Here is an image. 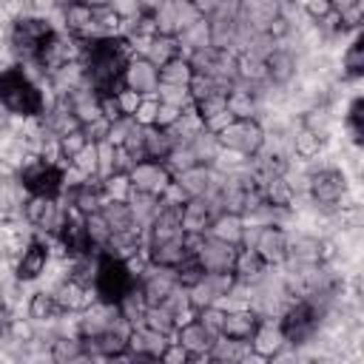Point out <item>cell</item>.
<instances>
[{"label":"cell","instance_id":"obj_1","mask_svg":"<svg viewBox=\"0 0 364 364\" xmlns=\"http://www.w3.org/2000/svg\"><path fill=\"white\" fill-rule=\"evenodd\" d=\"M134 57L128 40L119 37H102V40H82V68L85 80L97 94H117L122 88V74L128 60Z\"/></svg>","mask_w":364,"mask_h":364},{"label":"cell","instance_id":"obj_2","mask_svg":"<svg viewBox=\"0 0 364 364\" xmlns=\"http://www.w3.org/2000/svg\"><path fill=\"white\" fill-rule=\"evenodd\" d=\"M51 94H46V85L23 65L9 63L0 68V108L14 119H37L43 117Z\"/></svg>","mask_w":364,"mask_h":364},{"label":"cell","instance_id":"obj_3","mask_svg":"<svg viewBox=\"0 0 364 364\" xmlns=\"http://www.w3.org/2000/svg\"><path fill=\"white\" fill-rule=\"evenodd\" d=\"M57 31V26L51 23V17L43 14H20L9 23V34H6V48L14 57V63H23L31 74L40 63V54L46 48V43L51 40V34Z\"/></svg>","mask_w":364,"mask_h":364},{"label":"cell","instance_id":"obj_4","mask_svg":"<svg viewBox=\"0 0 364 364\" xmlns=\"http://www.w3.org/2000/svg\"><path fill=\"white\" fill-rule=\"evenodd\" d=\"M91 287H94V296L100 301L119 304L136 287V276L131 273L125 259H119V256H114L108 250H97V264H94Z\"/></svg>","mask_w":364,"mask_h":364},{"label":"cell","instance_id":"obj_5","mask_svg":"<svg viewBox=\"0 0 364 364\" xmlns=\"http://www.w3.org/2000/svg\"><path fill=\"white\" fill-rule=\"evenodd\" d=\"M321 316H324V301L318 304V299L310 293H304L301 299L293 296L287 307L279 313V330L287 344H304L316 336Z\"/></svg>","mask_w":364,"mask_h":364},{"label":"cell","instance_id":"obj_6","mask_svg":"<svg viewBox=\"0 0 364 364\" xmlns=\"http://www.w3.org/2000/svg\"><path fill=\"white\" fill-rule=\"evenodd\" d=\"M65 165L68 162H48L40 156H28L17 168V179L28 196L60 199L65 193Z\"/></svg>","mask_w":364,"mask_h":364},{"label":"cell","instance_id":"obj_7","mask_svg":"<svg viewBox=\"0 0 364 364\" xmlns=\"http://www.w3.org/2000/svg\"><path fill=\"white\" fill-rule=\"evenodd\" d=\"M216 139H219L222 151L236 154L242 159H253L264 148L267 134H264V128H262V122L256 117H245V119L233 117L225 128L216 131Z\"/></svg>","mask_w":364,"mask_h":364},{"label":"cell","instance_id":"obj_8","mask_svg":"<svg viewBox=\"0 0 364 364\" xmlns=\"http://www.w3.org/2000/svg\"><path fill=\"white\" fill-rule=\"evenodd\" d=\"M51 259H54V239L51 236L31 233L28 242L23 245V250L11 262L14 282L31 284V282L43 279V273H48V267H51Z\"/></svg>","mask_w":364,"mask_h":364},{"label":"cell","instance_id":"obj_9","mask_svg":"<svg viewBox=\"0 0 364 364\" xmlns=\"http://www.w3.org/2000/svg\"><path fill=\"white\" fill-rule=\"evenodd\" d=\"M304 188L310 193V199L327 210H336V208H347L344 199H347V176L338 171V168H318V171H310L304 176Z\"/></svg>","mask_w":364,"mask_h":364},{"label":"cell","instance_id":"obj_10","mask_svg":"<svg viewBox=\"0 0 364 364\" xmlns=\"http://www.w3.org/2000/svg\"><path fill=\"white\" fill-rule=\"evenodd\" d=\"M65 210L68 205H63V196L60 199H46V196H28L23 202V222L40 233V236H54L57 228L63 225L65 219Z\"/></svg>","mask_w":364,"mask_h":364},{"label":"cell","instance_id":"obj_11","mask_svg":"<svg viewBox=\"0 0 364 364\" xmlns=\"http://www.w3.org/2000/svg\"><path fill=\"white\" fill-rule=\"evenodd\" d=\"M128 179L134 191L148 196H162L165 188L173 182V173L162 159H139L128 168Z\"/></svg>","mask_w":364,"mask_h":364},{"label":"cell","instance_id":"obj_12","mask_svg":"<svg viewBox=\"0 0 364 364\" xmlns=\"http://www.w3.org/2000/svg\"><path fill=\"white\" fill-rule=\"evenodd\" d=\"M287 245H290V236L282 225H256V233H253V242L250 247L262 256V262L267 267H279L284 264L287 259Z\"/></svg>","mask_w":364,"mask_h":364},{"label":"cell","instance_id":"obj_13","mask_svg":"<svg viewBox=\"0 0 364 364\" xmlns=\"http://www.w3.org/2000/svg\"><path fill=\"white\" fill-rule=\"evenodd\" d=\"M179 284L176 270L173 267H162V264H148L139 276H136V290L142 293V299L148 304H159L165 301V296Z\"/></svg>","mask_w":364,"mask_h":364},{"label":"cell","instance_id":"obj_14","mask_svg":"<svg viewBox=\"0 0 364 364\" xmlns=\"http://www.w3.org/2000/svg\"><path fill=\"white\" fill-rule=\"evenodd\" d=\"M48 290L54 293V299H57V304H60V310H63L65 316L82 313V310L97 299L91 284H82V282H77V279H71V276L57 279V284L48 287Z\"/></svg>","mask_w":364,"mask_h":364},{"label":"cell","instance_id":"obj_15","mask_svg":"<svg viewBox=\"0 0 364 364\" xmlns=\"http://www.w3.org/2000/svg\"><path fill=\"white\" fill-rule=\"evenodd\" d=\"M219 176L222 171H216L213 165H205V162H196L179 173H173V182L188 193V196H210L219 185Z\"/></svg>","mask_w":364,"mask_h":364},{"label":"cell","instance_id":"obj_16","mask_svg":"<svg viewBox=\"0 0 364 364\" xmlns=\"http://www.w3.org/2000/svg\"><path fill=\"white\" fill-rule=\"evenodd\" d=\"M219 213V205L213 202V196H188V202L182 205L179 210V219H182V230L185 233H208L213 216Z\"/></svg>","mask_w":364,"mask_h":364},{"label":"cell","instance_id":"obj_17","mask_svg":"<svg viewBox=\"0 0 364 364\" xmlns=\"http://www.w3.org/2000/svg\"><path fill=\"white\" fill-rule=\"evenodd\" d=\"M213 333L193 316L188 321H182L176 330H173V341H179L188 353H191V361H208V350L213 344Z\"/></svg>","mask_w":364,"mask_h":364},{"label":"cell","instance_id":"obj_18","mask_svg":"<svg viewBox=\"0 0 364 364\" xmlns=\"http://www.w3.org/2000/svg\"><path fill=\"white\" fill-rule=\"evenodd\" d=\"M247 347H250V355H256V358H264V361L279 358L282 350L287 347V341H284V336L279 330V321H270L267 316H262L259 327L247 338Z\"/></svg>","mask_w":364,"mask_h":364},{"label":"cell","instance_id":"obj_19","mask_svg":"<svg viewBox=\"0 0 364 364\" xmlns=\"http://www.w3.org/2000/svg\"><path fill=\"white\" fill-rule=\"evenodd\" d=\"M122 85L131 88V91H136L139 97H151V94H156V85H159V68L151 60L134 54L128 60V65H125Z\"/></svg>","mask_w":364,"mask_h":364},{"label":"cell","instance_id":"obj_20","mask_svg":"<svg viewBox=\"0 0 364 364\" xmlns=\"http://www.w3.org/2000/svg\"><path fill=\"white\" fill-rule=\"evenodd\" d=\"M262 316L250 307V304H239V307H225V324H222V336L236 338V341H247L253 336V330L259 327Z\"/></svg>","mask_w":364,"mask_h":364},{"label":"cell","instance_id":"obj_21","mask_svg":"<svg viewBox=\"0 0 364 364\" xmlns=\"http://www.w3.org/2000/svg\"><path fill=\"white\" fill-rule=\"evenodd\" d=\"M267 270H270V267L262 262V256H259L253 247H242V245H239L236 259H233V276H236V282H239L242 287L259 284V282L267 276Z\"/></svg>","mask_w":364,"mask_h":364},{"label":"cell","instance_id":"obj_22","mask_svg":"<svg viewBox=\"0 0 364 364\" xmlns=\"http://www.w3.org/2000/svg\"><path fill=\"white\" fill-rule=\"evenodd\" d=\"M28 199L26 188L20 185L17 176L0 179V225L20 222L23 219V202Z\"/></svg>","mask_w":364,"mask_h":364},{"label":"cell","instance_id":"obj_23","mask_svg":"<svg viewBox=\"0 0 364 364\" xmlns=\"http://www.w3.org/2000/svg\"><path fill=\"white\" fill-rule=\"evenodd\" d=\"M65 102H68V108H71V114H74V119L80 125H88V122H94V119L102 117V111H100V94L88 82L80 85V88H74L71 94H65Z\"/></svg>","mask_w":364,"mask_h":364},{"label":"cell","instance_id":"obj_24","mask_svg":"<svg viewBox=\"0 0 364 364\" xmlns=\"http://www.w3.org/2000/svg\"><path fill=\"white\" fill-rule=\"evenodd\" d=\"M182 54H185V51H182V43H179V37H176V34L156 31V34H151V37H148V43H145V48H142V54H139V57L151 60V63L159 68V65H165L168 60L182 57Z\"/></svg>","mask_w":364,"mask_h":364},{"label":"cell","instance_id":"obj_25","mask_svg":"<svg viewBox=\"0 0 364 364\" xmlns=\"http://www.w3.org/2000/svg\"><path fill=\"white\" fill-rule=\"evenodd\" d=\"M26 313H28V321L31 324H54V321H60L65 316L60 310V304H57V299H54L51 290H34L28 296Z\"/></svg>","mask_w":364,"mask_h":364},{"label":"cell","instance_id":"obj_26","mask_svg":"<svg viewBox=\"0 0 364 364\" xmlns=\"http://www.w3.org/2000/svg\"><path fill=\"white\" fill-rule=\"evenodd\" d=\"M102 219L108 222L111 228V236L114 233H142L134 222V213H131V205L128 202H119V199H105L102 208H100Z\"/></svg>","mask_w":364,"mask_h":364},{"label":"cell","instance_id":"obj_27","mask_svg":"<svg viewBox=\"0 0 364 364\" xmlns=\"http://www.w3.org/2000/svg\"><path fill=\"white\" fill-rule=\"evenodd\" d=\"M245 228H247V222H245V216H242V213L219 210V213L213 216V222H210L208 233H210V236H216V239H222V242L242 245V239H245Z\"/></svg>","mask_w":364,"mask_h":364},{"label":"cell","instance_id":"obj_28","mask_svg":"<svg viewBox=\"0 0 364 364\" xmlns=\"http://www.w3.org/2000/svg\"><path fill=\"white\" fill-rule=\"evenodd\" d=\"M264 68H267V82L287 85L296 74V57L287 48H270L264 54Z\"/></svg>","mask_w":364,"mask_h":364},{"label":"cell","instance_id":"obj_29","mask_svg":"<svg viewBox=\"0 0 364 364\" xmlns=\"http://www.w3.org/2000/svg\"><path fill=\"white\" fill-rule=\"evenodd\" d=\"M296 267H313V264H324L321 262V242L313 236H296L287 245V259Z\"/></svg>","mask_w":364,"mask_h":364},{"label":"cell","instance_id":"obj_30","mask_svg":"<svg viewBox=\"0 0 364 364\" xmlns=\"http://www.w3.org/2000/svg\"><path fill=\"white\" fill-rule=\"evenodd\" d=\"M225 100H228V111H230L233 117H239V119L256 117V111H259V97H256V91H250V85H245V82H233V85L228 88Z\"/></svg>","mask_w":364,"mask_h":364},{"label":"cell","instance_id":"obj_31","mask_svg":"<svg viewBox=\"0 0 364 364\" xmlns=\"http://www.w3.org/2000/svg\"><path fill=\"white\" fill-rule=\"evenodd\" d=\"M142 148H145V159H168L173 139L165 128L159 125H142Z\"/></svg>","mask_w":364,"mask_h":364},{"label":"cell","instance_id":"obj_32","mask_svg":"<svg viewBox=\"0 0 364 364\" xmlns=\"http://www.w3.org/2000/svg\"><path fill=\"white\" fill-rule=\"evenodd\" d=\"M245 355H250L247 341H236L228 336H216L208 350V361H242Z\"/></svg>","mask_w":364,"mask_h":364},{"label":"cell","instance_id":"obj_33","mask_svg":"<svg viewBox=\"0 0 364 364\" xmlns=\"http://www.w3.org/2000/svg\"><path fill=\"white\" fill-rule=\"evenodd\" d=\"M51 358L54 361H77V358H85V350H82V338L80 333H57L51 338Z\"/></svg>","mask_w":364,"mask_h":364},{"label":"cell","instance_id":"obj_34","mask_svg":"<svg viewBox=\"0 0 364 364\" xmlns=\"http://www.w3.org/2000/svg\"><path fill=\"white\" fill-rule=\"evenodd\" d=\"M341 68H344L347 80H358L364 74V40H361L358 31L350 37V43H347V48L341 54Z\"/></svg>","mask_w":364,"mask_h":364},{"label":"cell","instance_id":"obj_35","mask_svg":"<svg viewBox=\"0 0 364 364\" xmlns=\"http://www.w3.org/2000/svg\"><path fill=\"white\" fill-rule=\"evenodd\" d=\"M68 165L77 171V173H82L85 179H100V156H97V142H85L71 159H68Z\"/></svg>","mask_w":364,"mask_h":364},{"label":"cell","instance_id":"obj_36","mask_svg":"<svg viewBox=\"0 0 364 364\" xmlns=\"http://www.w3.org/2000/svg\"><path fill=\"white\" fill-rule=\"evenodd\" d=\"M191 77H193V68H191L185 54L168 60L165 65H159V82H165V85H188Z\"/></svg>","mask_w":364,"mask_h":364},{"label":"cell","instance_id":"obj_37","mask_svg":"<svg viewBox=\"0 0 364 364\" xmlns=\"http://www.w3.org/2000/svg\"><path fill=\"white\" fill-rule=\"evenodd\" d=\"M321 148H324V136H318L316 131H310V128L301 125L293 134V154L299 159H316L321 154Z\"/></svg>","mask_w":364,"mask_h":364},{"label":"cell","instance_id":"obj_38","mask_svg":"<svg viewBox=\"0 0 364 364\" xmlns=\"http://www.w3.org/2000/svg\"><path fill=\"white\" fill-rule=\"evenodd\" d=\"M142 327H151V330L165 333V336H173V330H176V318H173V313L159 301V304H148V307H145Z\"/></svg>","mask_w":364,"mask_h":364},{"label":"cell","instance_id":"obj_39","mask_svg":"<svg viewBox=\"0 0 364 364\" xmlns=\"http://www.w3.org/2000/svg\"><path fill=\"white\" fill-rule=\"evenodd\" d=\"M100 185H102L105 199H119V202H128V196L134 191L131 179H128V171H111V173H105L100 179Z\"/></svg>","mask_w":364,"mask_h":364},{"label":"cell","instance_id":"obj_40","mask_svg":"<svg viewBox=\"0 0 364 364\" xmlns=\"http://www.w3.org/2000/svg\"><path fill=\"white\" fill-rule=\"evenodd\" d=\"M85 233H88V242H91L94 250H105L108 242H111V228H108V222L102 219L100 210L85 216Z\"/></svg>","mask_w":364,"mask_h":364},{"label":"cell","instance_id":"obj_41","mask_svg":"<svg viewBox=\"0 0 364 364\" xmlns=\"http://www.w3.org/2000/svg\"><path fill=\"white\" fill-rule=\"evenodd\" d=\"M344 125H347V131H350V139H353L355 145H361V139H364V100H361L358 94H355V97L350 100V105H347Z\"/></svg>","mask_w":364,"mask_h":364},{"label":"cell","instance_id":"obj_42","mask_svg":"<svg viewBox=\"0 0 364 364\" xmlns=\"http://www.w3.org/2000/svg\"><path fill=\"white\" fill-rule=\"evenodd\" d=\"M156 100L168 102V105H176V108H191L193 105L188 85H165V82H159L156 85Z\"/></svg>","mask_w":364,"mask_h":364},{"label":"cell","instance_id":"obj_43","mask_svg":"<svg viewBox=\"0 0 364 364\" xmlns=\"http://www.w3.org/2000/svg\"><path fill=\"white\" fill-rule=\"evenodd\" d=\"M60 139V154H63V162H68L85 142H88V136H85V131H82V125L80 128H74V131H68V134H63V136H57Z\"/></svg>","mask_w":364,"mask_h":364},{"label":"cell","instance_id":"obj_44","mask_svg":"<svg viewBox=\"0 0 364 364\" xmlns=\"http://www.w3.org/2000/svg\"><path fill=\"white\" fill-rule=\"evenodd\" d=\"M304 128H310V131H316L318 136H324L327 139V134H330V125H333V114L327 111V108H313L307 117H304V122H301Z\"/></svg>","mask_w":364,"mask_h":364},{"label":"cell","instance_id":"obj_45","mask_svg":"<svg viewBox=\"0 0 364 364\" xmlns=\"http://www.w3.org/2000/svg\"><path fill=\"white\" fill-rule=\"evenodd\" d=\"M156 108H159V100H156V94H151V97H142V100H139V105L134 108L131 119H134V122H139V125H154V119H156Z\"/></svg>","mask_w":364,"mask_h":364},{"label":"cell","instance_id":"obj_46","mask_svg":"<svg viewBox=\"0 0 364 364\" xmlns=\"http://www.w3.org/2000/svg\"><path fill=\"white\" fill-rule=\"evenodd\" d=\"M182 111L185 108H176V105H168V102H159V108H156V119H154V125H159V128H171L179 117H182Z\"/></svg>","mask_w":364,"mask_h":364},{"label":"cell","instance_id":"obj_47","mask_svg":"<svg viewBox=\"0 0 364 364\" xmlns=\"http://www.w3.org/2000/svg\"><path fill=\"white\" fill-rule=\"evenodd\" d=\"M299 6H301V11L307 14V17H313V20H321V17H327L333 9H330V0H299Z\"/></svg>","mask_w":364,"mask_h":364},{"label":"cell","instance_id":"obj_48","mask_svg":"<svg viewBox=\"0 0 364 364\" xmlns=\"http://www.w3.org/2000/svg\"><path fill=\"white\" fill-rule=\"evenodd\" d=\"M159 361H176V364H182V361H191V353H188L179 341H173V336H171V341H168V347L162 350Z\"/></svg>","mask_w":364,"mask_h":364},{"label":"cell","instance_id":"obj_49","mask_svg":"<svg viewBox=\"0 0 364 364\" xmlns=\"http://www.w3.org/2000/svg\"><path fill=\"white\" fill-rule=\"evenodd\" d=\"M191 3H193V6H196L202 14H210V11L216 9V3H219V0H191Z\"/></svg>","mask_w":364,"mask_h":364},{"label":"cell","instance_id":"obj_50","mask_svg":"<svg viewBox=\"0 0 364 364\" xmlns=\"http://www.w3.org/2000/svg\"><path fill=\"white\" fill-rule=\"evenodd\" d=\"M77 3H85V6H91V9H105V6H111V0H77Z\"/></svg>","mask_w":364,"mask_h":364}]
</instances>
